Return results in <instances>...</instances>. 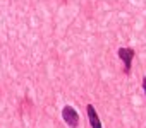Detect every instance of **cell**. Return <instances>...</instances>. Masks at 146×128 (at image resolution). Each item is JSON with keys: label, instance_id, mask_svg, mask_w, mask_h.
Instances as JSON below:
<instances>
[{"label": "cell", "instance_id": "6da1fadb", "mask_svg": "<svg viewBox=\"0 0 146 128\" xmlns=\"http://www.w3.org/2000/svg\"><path fill=\"white\" fill-rule=\"evenodd\" d=\"M62 118H64V121H65L70 128H78V125H79V114H78V111H76L74 108L65 106V108L62 109Z\"/></svg>", "mask_w": 146, "mask_h": 128}, {"label": "cell", "instance_id": "7a4b0ae2", "mask_svg": "<svg viewBox=\"0 0 146 128\" xmlns=\"http://www.w3.org/2000/svg\"><path fill=\"white\" fill-rule=\"evenodd\" d=\"M119 56L124 61V72L129 74L131 65H132V58H134V50L132 48H119Z\"/></svg>", "mask_w": 146, "mask_h": 128}, {"label": "cell", "instance_id": "3957f363", "mask_svg": "<svg viewBox=\"0 0 146 128\" xmlns=\"http://www.w3.org/2000/svg\"><path fill=\"white\" fill-rule=\"evenodd\" d=\"M86 111H88V118H90V123H91V128H102V121L96 114V109L93 104H88L86 106Z\"/></svg>", "mask_w": 146, "mask_h": 128}, {"label": "cell", "instance_id": "277c9868", "mask_svg": "<svg viewBox=\"0 0 146 128\" xmlns=\"http://www.w3.org/2000/svg\"><path fill=\"white\" fill-rule=\"evenodd\" d=\"M143 91H144V94H146V77L143 79Z\"/></svg>", "mask_w": 146, "mask_h": 128}]
</instances>
